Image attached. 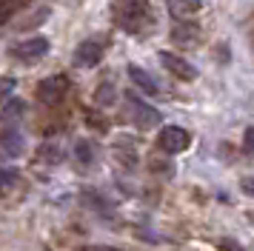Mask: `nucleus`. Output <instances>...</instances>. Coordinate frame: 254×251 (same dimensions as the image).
Segmentation results:
<instances>
[{
  "label": "nucleus",
  "mask_w": 254,
  "mask_h": 251,
  "mask_svg": "<svg viewBox=\"0 0 254 251\" xmlns=\"http://www.w3.org/2000/svg\"><path fill=\"white\" fill-rule=\"evenodd\" d=\"M246 154H252L254 157V126L252 128H246Z\"/></svg>",
  "instance_id": "nucleus-18"
},
{
  "label": "nucleus",
  "mask_w": 254,
  "mask_h": 251,
  "mask_svg": "<svg viewBox=\"0 0 254 251\" xmlns=\"http://www.w3.org/2000/svg\"><path fill=\"white\" fill-rule=\"evenodd\" d=\"M12 55L17 57V60H26V63L40 60V57L49 55V40H46V37H32V40H23V43H17L12 49Z\"/></svg>",
  "instance_id": "nucleus-6"
},
{
  "label": "nucleus",
  "mask_w": 254,
  "mask_h": 251,
  "mask_svg": "<svg viewBox=\"0 0 254 251\" xmlns=\"http://www.w3.org/2000/svg\"><path fill=\"white\" fill-rule=\"evenodd\" d=\"M80 251H117V249H109V246H86Z\"/></svg>",
  "instance_id": "nucleus-20"
},
{
  "label": "nucleus",
  "mask_w": 254,
  "mask_h": 251,
  "mask_svg": "<svg viewBox=\"0 0 254 251\" xmlns=\"http://www.w3.org/2000/svg\"><path fill=\"white\" fill-rule=\"evenodd\" d=\"M220 251H243V249L234 243V240H223V243H220Z\"/></svg>",
  "instance_id": "nucleus-19"
},
{
  "label": "nucleus",
  "mask_w": 254,
  "mask_h": 251,
  "mask_svg": "<svg viewBox=\"0 0 254 251\" xmlns=\"http://www.w3.org/2000/svg\"><path fill=\"white\" fill-rule=\"evenodd\" d=\"M100 60H103V46L97 43V40H86V43H80L74 49V66L92 68V66H97Z\"/></svg>",
  "instance_id": "nucleus-7"
},
{
  "label": "nucleus",
  "mask_w": 254,
  "mask_h": 251,
  "mask_svg": "<svg viewBox=\"0 0 254 251\" xmlns=\"http://www.w3.org/2000/svg\"><path fill=\"white\" fill-rule=\"evenodd\" d=\"M17 183V171L14 169H0V194H6Z\"/></svg>",
  "instance_id": "nucleus-13"
},
{
  "label": "nucleus",
  "mask_w": 254,
  "mask_h": 251,
  "mask_svg": "<svg viewBox=\"0 0 254 251\" xmlns=\"http://www.w3.org/2000/svg\"><path fill=\"white\" fill-rule=\"evenodd\" d=\"M128 117H131V123L137 126V128H154V126L160 123V112L151 109L149 103H143L134 94H128Z\"/></svg>",
  "instance_id": "nucleus-3"
},
{
  "label": "nucleus",
  "mask_w": 254,
  "mask_h": 251,
  "mask_svg": "<svg viewBox=\"0 0 254 251\" xmlns=\"http://www.w3.org/2000/svg\"><path fill=\"white\" fill-rule=\"evenodd\" d=\"M0 146H3V154L20 157L23 154V137L17 134V128H3L0 131Z\"/></svg>",
  "instance_id": "nucleus-9"
},
{
  "label": "nucleus",
  "mask_w": 254,
  "mask_h": 251,
  "mask_svg": "<svg viewBox=\"0 0 254 251\" xmlns=\"http://www.w3.org/2000/svg\"><path fill=\"white\" fill-rule=\"evenodd\" d=\"M172 3L177 6L174 11H186V14H191V11L200 9V0H172Z\"/></svg>",
  "instance_id": "nucleus-16"
},
{
  "label": "nucleus",
  "mask_w": 254,
  "mask_h": 251,
  "mask_svg": "<svg viewBox=\"0 0 254 251\" xmlns=\"http://www.w3.org/2000/svg\"><path fill=\"white\" fill-rule=\"evenodd\" d=\"M97 103H100V106H112V103H115V86H112V83H106V86L97 89Z\"/></svg>",
  "instance_id": "nucleus-15"
},
{
  "label": "nucleus",
  "mask_w": 254,
  "mask_h": 251,
  "mask_svg": "<svg viewBox=\"0 0 254 251\" xmlns=\"http://www.w3.org/2000/svg\"><path fill=\"white\" fill-rule=\"evenodd\" d=\"M37 157H40V160H46V163H58V160H60V148L55 146V143H49V146H40Z\"/></svg>",
  "instance_id": "nucleus-14"
},
{
  "label": "nucleus",
  "mask_w": 254,
  "mask_h": 251,
  "mask_svg": "<svg viewBox=\"0 0 254 251\" xmlns=\"http://www.w3.org/2000/svg\"><path fill=\"white\" fill-rule=\"evenodd\" d=\"M74 157H77L80 166H89L94 160V146L89 140H77V143H74Z\"/></svg>",
  "instance_id": "nucleus-12"
},
{
  "label": "nucleus",
  "mask_w": 254,
  "mask_h": 251,
  "mask_svg": "<svg viewBox=\"0 0 254 251\" xmlns=\"http://www.w3.org/2000/svg\"><path fill=\"white\" fill-rule=\"evenodd\" d=\"M23 112H26L23 100H14V97H9V100H6V106H3V112H0V123H3V128H17L20 117H23Z\"/></svg>",
  "instance_id": "nucleus-8"
},
{
  "label": "nucleus",
  "mask_w": 254,
  "mask_h": 251,
  "mask_svg": "<svg viewBox=\"0 0 254 251\" xmlns=\"http://www.w3.org/2000/svg\"><path fill=\"white\" fill-rule=\"evenodd\" d=\"M115 154H117V160H120L123 166H128V169H134V166H137V151H134V146L128 143L126 137H120V140H117Z\"/></svg>",
  "instance_id": "nucleus-11"
},
{
  "label": "nucleus",
  "mask_w": 254,
  "mask_h": 251,
  "mask_svg": "<svg viewBox=\"0 0 254 251\" xmlns=\"http://www.w3.org/2000/svg\"><path fill=\"white\" fill-rule=\"evenodd\" d=\"M149 0H115V23L128 34H137L149 26Z\"/></svg>",
  "instance_id": "nucleus-1"
},
{
  "label": "nucleus",
  "mask_w": 254,
  "mask_h": 251,
  "mask_svg": "<svg viewBox=\"0 0 254 251\" xmlns=\"http://www.w3.org/2000/svg\"><path fill=\"white\" fill-rule=\"evenodd\" d=\"M14 86H17V83H14L12 77H0V100H9L12 91H14Z\"/></svg>",
  "instance_id": "nucleus-17"
},
{
  "label": "nucleus",
  "mask_w": 254,
  "mask_h": 251,
  "mask_svg": "<svg viewBox=\"0 0 254 251\" xmlns=\"http://www.w3.org/2000/svg\"><path fill=\"white\" fill-rule=\"evenodd\" d=\"M128 77H131V83H134L137 89L146 91V94H157V91H160L157 80L151 77L146 68H140V66H128Z\"/></svg>",
  "instance_id": "nucleus-10"
},
{
  "label": "nucleus",
  "mask_w": 254,
  "mask_h": 251,
  "mask_svg": "<svg viewBox=\"0 0 254 251\" xmlns=\"http://www.w3.org/2000/svg\"><path fill=\"white\" fill-rule=\"evenodd\" d=\"M69 91V77H63V74H52V77L40 80V86H37V97L43 103H58L63 100V94Z\"/></svg>",
  "instance_id": "nucleus-4"
},
{
  "label": "nucleus",
  "mask_w": 254,
  "mask_h": 251,
  "mask_svg": "<svg viewBox=\"0 0 254 251\" xmlns=\"http://www.w3.org/2000/svg\"><path fill=\"white\" fill-rule=\"evenodd\" d=\"M160 63L166 71H172L174 77L180 80H197V68L186 60L183 55H174V52H160Z\"/></svg>",
  "instance_id": "nucleus-5"
},
{
  "label": "nucleus",
  "mask_w": 254,
  "mask_h": 251,
  "mask_svg": "<svg viewBox=\"0 0 254 251\" xmlns=\"http://www.w3.org/2000/svg\"><path fill=\"white\" fill-rule=\"evenodd\" d=\"M243 188H246V194H254V180H243Z\"/></svg>",
  "instance_id": "nucleus-21"
},
{
  "label": "nucleus",
  "mask_w": 254,
  "mask_h": 251,
  "mask_svg": "<svg viewBox=\"0 0 254 251\" xmlns=\"http://www.w3.org/2000/svg\"><path fill=\"white\" fill-rule=\"evenodd\" d=\"M157 146L166 154H180V151H186V148L191 146V134L186 128H180V126H166V128H160Z\"/></svg>",
  "instance_id": "nucleus-2"
},
{
  "label": "nucleus",
  "mask_w": 254,
  "mask_h": 251,
  "mask_svg": "<svg viewBox=\"0 0 254 251\" xmlns=\"http://www.w3.org/2000/svg\"><path fill=\"white\" fill-rule=\"evenodd\" d=\"M6 17H9V6H0V23L6 20Z\"/></svg>",
  "instance_id": "nucleus-22"
}]
</instances>
